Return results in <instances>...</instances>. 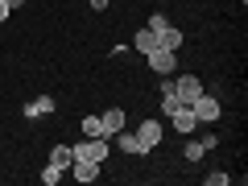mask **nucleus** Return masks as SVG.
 I'll return each mask as SVG.
<instances>
[{"mask_svg": "<svg viewBox=\"0 0 248 186\" xmlns=\"http://www.w3.org/2000/svg\"><path fill=\"white\" fill-rule=\"evenodd\" d=\"M71 153H75V161H95V166H104V161H108V137H87V141H75Z\"/></svg>", "mask_w": 248, "mask_h": 186, "instance_id": "f257e3e1", "label": "nucleus"}, {"mask_svg": "<svg viewBox=\"0 0 248 186\" xmlns=\"http://www.w3.org/2000/svg\"><path fill=\"white\" fill-rule=\"evenodd\" d=\"M186 108L195 112V120H199V124H215V120H219V116H223L219 99H215V95H207V91H203V95L195 99V104H186Z\"/></svg>", "mask_w": 248, "mask_h": 186, "instance_id": "f03ea898", "label": "nucleus"}, {"mask_svg": "<svg viewBox=\"0 0 248 186\" xmlns=\"http://www.w3.org/2000/svg\"><path fill=\"white\" fill-rule=\"evenodd\" d=\"M174 95H178V104H195V99L203 95V79H199V75H178Z\"/></svg>", "mask_w": 248, "mask_h": 186, "instance_id": "7ed1b4c3", "label": "nucleus"}, {"mask_svg": "<svg viewBox=\"0 0 248 186\" xmlns=\"http://www.w3.org/2000/svg\"><path fill=\"white\" fill-rule=\"evenodd\" d=\"M145 62H149V71H153V75H174L178 54H174V50H161V46H153V50L145 54Z\"/></svg>", "mask_w": 248, "mask_h": 186, "instance_id": "20e7f679", "label": "nucleus"}, {"mask_svg": "<svg viewBox=\"0 0 248 186\" xmlns=\"http://www.w3.org/2000/svg\"><path fill=\"white\" fill-rule=\"evenodd\" d=\"M133 133H137V141H141V149L149 153V149H157V145H161L166 128H161V120H141V128H133Z\"/></svg>", "mask_w": 248, "mask_h": 186, "instance_id": "39448f33", "label": "nucleus"}, {"mask_svg": "<svg viewBox=\"0 0 248 186\" xmlns=\"http://www.w3.org/2000/svg\"><path fill=\"white\" fill-rule=\"evenodd\" d=\"M166 120H174V133H182V137H190V133H195V128H199L195 112H190V108H186V104H178L174 112L166 116Z\"/></svg>", "mask_w": 248, "mask_h": 186, "instance_id": "423d86ee", "label": "nucleus"}, {"mask_svg": "<svg viewBox=\"0 0 248 186\" xmlns=\"http://www.w3.org/2000/svg\"><path fill=\"white\" fill-rule=\"evenodd\" d=\"M99 120H104V137L112 141V133H120V128H124V108H108Z\"/></svg>", "mask_w": 248, "mask_h": 186, "instance_id": "0eeeda50", "label": "nucleus"}, {"mask_svg": "<svg viewBox=\"0 0 248 186\" xmlns=\"http://www.w3.org/2000/svg\"><path fill=\"white\" fill-rule=\"evenodd\" d=\"M50 112H54V95H37V99H29V104H25V116H29V120L50 116Z\"/></svg>", "mask_w": 248, "mask_h": 186, "instance_id": "6e6552de", "label": "nucleus"}, {"mask_svg": "<svg viewBox=\"0 0 248 186\" xmlns=\"http://www.w3.org/2000/svg\"><path fill=\"white\" fill-rule=\"evenodd\" d=\"M71 174H75V182H95L99 166H95V161H71Z\"/></svg>", "mask_w": 248, "mask_h": 186, "instance_id": "1a4fd4ad", "label": "nucleus"}, {"mask_svg": "<svg viewBox=\"0 0 248 186\" xmlns=\"http://www.w3.org/2000/svg\"><path fill=\"white\" fill-rule=\"evenodd\" d=\"M157 46H161V50H174V54H178V46H182V29H178V25H166V29L157 33Z\"/></svg>", "mask_w": 248, "mask_h": 186, "instance_id": "9d476101", "label": "nucleus"}, {"mask_svg": "<svg viewBox=\"0 0 248 186\" xmlns=\"http://www.w3.org/2000/svg\"><path fill=\"white\" fill-rule=\"evenodd\" d=\"M112 141L120 145L124 153H145V149H141V141H137V133H128V128H120V133H112Z\"/></svg>", "mask_w": 248, "mask_h": 186, "instance_id": "9b49d317", "label": "nucleus"}, {"mask_svg": "<svg viewBox=\"0 0 248 186\" xmlns=\"http://www.w3.org/2000/svg\"><path fill=\"white\" fill-rule=\"evenodd\" d=\"M71 161H75L71 145H54V149H50V166H58V170H71Z\"/></svg>", "mask_w": 248, "mask_h": 186, "instance_id": "f8f14e48", "label": "nucleus"}, {"mask_svg": "<svg viewBox=\"0 0 248 186\" xmlns=\"http://www.w3.org/2000/svg\"><path fill=\"white\" fill-rule=\"evenodd\" d=\"M133 46H137V50H141V54H149L153 46H157V33H153V29H141V33L133 37Z\"/></svg>", "mask_w": 248, "mask_h": 186, "instance_id": "ddd939ff", "label": "nucleus"}, {"mask_svg": "<svg viewBox=\"0 0 248 186\" xmlns=\"http://www.w3.org/2000/svg\"><path fill=\"white\" fill-rule=\"evenodd\" d=\"M83 137H104V120L99 116H83Z\"/></svg>", "mask_w": 248, "mask_h": 186, "instance_id": "4468645a", "label": "nucleus"}, {"mask_svg": "<svg viewBox=\"0 0 248 186\" xmlns=\"http://www.w3.org/2000/svg\"><path fill=\"white\" fill-rule=\"evenodd\" d=\"M203 153H207V149H203V141H190V145L182 149V157H186V161H203Z\"/></svg>", "mask_w": 248, "mask_h": 186, "instance_id": "2eb2a0df", "label": "nucleus"}, {"mask_svg": "<svg viewBox=\"0 0 248 186\" xmlns=\"http://www.w3.org/2000/svg\"><path fill=\"white\" fill-rule=\"evenodd\" d=\"M62 174H66V170H58V166H46V170H42V182H46V186H58V182H62Z\"/></svg>", "mask_w": 248, "mask_h": 186, "instance_id": "dca6fc26", "label": "nucleus"}, {"mask_svg": "<svg viewBox=\"0 0 248 186\" xmlns=\"http://www.w3.org/2000/svg\"><path fill=\"white\" fill-rule=\"evenodd\" d=\"M166 25H170V17H166V13H153V17H149V25H145V29H153V33H161Z\"/></svg>", "mask_w": 248, "mask_h": 186, "instance_id": "f3484780", "label": "nucleus"}, {"mask_svg": "<svg viewBox=\"0 0 248 186\" xmlns=\"http://www.w3.org/2000/svg\"><path fill=\"white\" fill-rule=\"evenodd\" d=\"M207 182H211V186H228V182H232V174H223V170H211V174H207Z\"/></svg>", "mask_w": 248, "mask_h": 186, "instance_id": "a211bd4d", "label": "nucleus"}, {"mask_svg": "<svg viewBox=\"0 0 248 186\" xmlns=\"http://www.w3.org/2000/svg\"><path fill=\"white\" fill-rule=\"evenodd\" d=\"M9 13H13V9L4 4V0H0V21H9Z\"/></svg>", "mask_w": 248, "mask_h": 186, "instance_id": "6ab92c4d", "label": "nucleus"}, {"mask_svg": "<svg viewBox=\"0 0 248 186\" xmlns=\"http://www.w3.org/2000/svg\"><path fill=\"white\" fill-rule=\"evenodd\" d=\"M87 4L91 9H108V0H87Z\"/></svg>", "mask_w": 248, "mask_h": 186, "instance_id": "aec40b11", "label": "nucleus"}, {"mask_svg": "<svg viewBox=\"0 0 248 186\" xmlns=\"http://www.w3.org/2000/svg\"><path fill=\"white\" fill-rule=\"evenodd\" d=\"M4 4H9V9H21V4H25V0H4Z\"/></svg>", "mask_w": 248, "mask_h": 186, "instance_id": "412c9836", "label": "nucleus"}]
</instances>
